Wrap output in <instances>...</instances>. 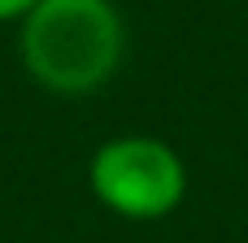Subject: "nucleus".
Segmentation results:
<instances>
[{
  "mask_svg": "<svg viewBox=\"0 0 248 243\" xmlns=\"http://www.w3.org/2000/svg\"><path fill=\"white\" fill-rule=\"evenodd\" d=\"M17 48L35 83L61 96H83L113 78L126 30L109 0H39L22 17Z\"/></svg>",
  "mask_w": 248,
  "mask_h": 243,
  "instance_id": "1",
  "label": "nucleus"
},
{
  "mask_svg": "<svg viewBox=\"0 0 248 243\" xmlns=\"http://www.w3.org/2000/svg\"><path fill=\"white\" fill-rule=\"evenodd\" d=\"M92 191L105 209L131 222H157L179 209L187 196V165L183 157L153 135H122L96 148L87 165Z\"/></svg>",
  "mask_w": 248,
  "mask_h": 243,
  "instance_id": "2",
  "label": "nucleus"
},
{
  "mask_svg": "<svg viewBox=\"0 0 248 243\" xmlns=\"http://www.w3.org/2000/svg\"><path fill=\"white\" fill-rule=\"evenodd\" d=\"M39 0H0V22H13V17H26Z\"/></svg>",
  "mask_w": 248,
  "mask_h": 243,
  "instance_id": "3",
  "label": "nucleus"
}]
</instances>
